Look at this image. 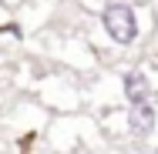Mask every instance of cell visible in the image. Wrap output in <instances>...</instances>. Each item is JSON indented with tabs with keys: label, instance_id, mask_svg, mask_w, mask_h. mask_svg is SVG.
I'll return each instance as SVG.
<instances>
[{
	"label": "cell",
	"instance_id": "1",
	"mask_svg": "<svg viewBox=\"0 0 158 154\" xmlns=\"http://www.w3.org/2000/svg\"><path fill=\"white\" fill-rule=\"evenodd\" d=\"M101 30H104V37H108L114 47H131V44H138V37H141V20H138L135 3H128V0H108L104 10H101Z\"/></svg>",
	"mask_w": 158,
	"mask_h": 154
},
{
	"label": "cell",
	"instance_id": "2",
	"mask_svg": "<svg viewBox=\"0 0 158 154\" xmlns=\"http://www.w3.org/2000/svg\"><path fill=\"white\" fill-rule=\"evenodd\" d=\"M125 127H128V137L135 141H148L158 127V107L148 101V104H135L125 111Z\"/></svg>",
	"mask_w": 158,
	"mask_h": 154
},
{
	"label": "cell",
	"instance_id": "3",
	"mask_svg": "<svg viewBox=\"0 0 158 154\" xmlns=\"http://www.w3.org/2000/svg\"><path fill=\"white\" fill-rule=\"evenodd\" d=\"M152 77L141 70V67H135V70H125L121 74V97L128 101V107H135V104H148L152 101Z\"/></svg>",
	"mask_w": 158,
	"mask_h": 154
}]
</instances>
